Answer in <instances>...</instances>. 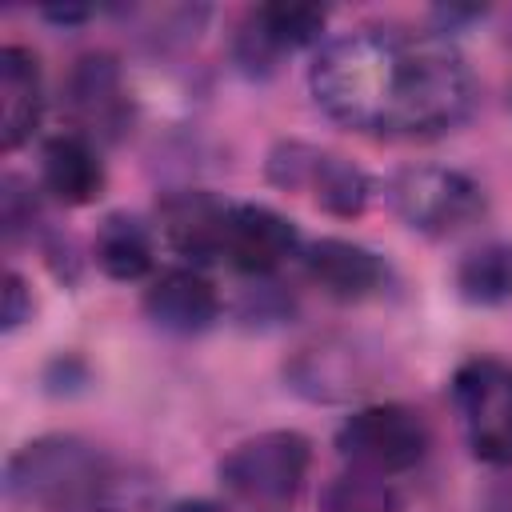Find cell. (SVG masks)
I'll return each mask as SVG.
<instances>
[{
    "instance_id": "cell-1",
    "label": "cell",
    "mask_w": 512,
    "mask_h": 512,
    "mask_svg": "<svg viewBox=\"0 0 512 512\" xmlns=\"http://www.w3.org/2000/svg\"><path fill=\"white\" fill-rule=\"evenodd\" d=\"M316 104L364 136L424 140L472 112V68L440 32L360 24L332 36L308 72Z\"/></svg>"
},
{
    "instance_id": "cell-2",
    "label": "cell",
    "mask_w": 512,
    "mask_h": 512,
    "mask_svg": "<svg viewBox=\"0 0 512 512\" xmlns=\"http://www.w3.org/2000/svg\"><path fill=\"white\" fill-rule=\"evenodd\" d=\"M112 464L80 436H40L8 460V496L40 508H96Z\"/></svg>"
},
{
    "instance_id": "cell-3",
    "label": "cell",
    "mask_w": 512,
    "mask_h": 512,
    "mask_svg": "<svg viewBox=\"0 0 512 512\" xmlns=\"http://www.w3.org/2000/svg\"><path fill=\"white\" fill-rule=\"evenodd\" d=\"M312 464L308 436L292 428L260 432L244 444H236L220 460V484L232 500L248 508H284L300 496Z\"/></svg>"
},
{
    "instance_id": "cell-4",
    "label": "cell",
    "mask_w": 512,
    "mask_h": 512,
    "mask_svg": "<svg viewBox=\"0 0 512 512\" xmlns=\"http://www.w3.org/2000/svg\"><path fill=\"white\" fill-rule=\"evenodd\" d=\"M452 396L472 456L512 464V364L496 356L464 360L452 376Z\"/></svg>"
},
{
    "instance_id": "cell-5",
    "label": "cell",
    "mask_w": 512,
    "mask_h": 512,
    "mask_svg": "<svg viewBox=\"0 0 512 512\" xmlns=\"http://www.w3.org/2000/svg\"><path fill=\"white\" fill-rule=\"evenodd\" d=\"M264 172L276 188L308 196L316 208L344 216V220L360 216L368 204V176L352 160H344L340 152H328V148H316L304 140L276 144L268 152Z\"/></svg>"
},
{
    "instance_id": "cell-6",
    "label": "cell",
    "mask_w": 512,
    "mask_h": 512,
    "mask_svg": "<svg viewBox=\"0 0 512 512\" xmlns=\"http://www.w3.org/2000/svg\"><path fill=\"white\" fill-rule=\"evenodd\" d=\"M388 200L396 216L424 236H456L484 216L480 184L456 168H436V164L404 168L392 180Z\"/></svg>"
},
{
    "instance_id": "cell-7",
    "label": "cell",
    "mask_w": 512,
    "mask_h": 512,
    "mask_svg": "<svg viewBox=\"0 0 512 512\" xmlns=\"http://www.w3.org/2000/svg\"><path fill=\"white\" fill-rule=\"evenodd\" d=\"M428 444H432L428 424L408 404H372V408H360L336 432L340 456L352 468H368V472H380V476L416 468L424 460Z\"/></svg>"
},
{
    "instance_id": "cell-8",
    "label": "cell",
    "mask_w": 512,
    "mask_h": 512,
    "mask_svg": "<svg viewBox=\"0 0 512 512\" xmlns=\"http://www.w3.org/2000/svg\"><path fill=\"white\" fill-rule=\"evenodd\" d=\"M296 252H300V232L284 212L268 204H232L228 236H224V260L232 268L248 276H272Z\"/></svg>"
},
{
    "instance_id": "cell-9",
    "label": "cell",
    "mask_w": 512,
    "mask_h": 512,
    "mask_svg": "<svg viewBox=\"0 0 512 512\" xmlns=\"http://www.w3.org/2000/svg\"><path fill=\"white\" fill-rule=\"evenodd\" d=\"M228 212L232 204L212 192H168L156 208L160 232L172 252H180L192 264L224 260V236H228Z\"/></svg>"
},
{
    "instance_id": "cell-10",
    "label": "cell",
    "mask_w": 512,
    "mask_h": 512,
    "mask_svg": "<svg viewBox=\"0 0 512 512\" xmlns=\"http://www.w3.org/2000/svg\"><path fill=\"white\" fill-rule=\"evenodd\" d=\"M324 8L316 4H260L244 16L236 56L244 68H272L284 52H296L324 32Z\"/></svg>"
},
{
    "instance_id": "cell-11",
    "label": "cell",
    "mask_w": 512,
    "mask_h": 512,
    "mask_svg": "<svg viewBox=\"0 0 512 512\" xmlns=\"http://www.w3.org/2000/svg\"><path fill=\"white\" fill-rule=\"evenodd\" d=\"M300 260H304V276L332 300H368L388 280V264L372 248L340 236H324L308 244Z\"/></svg>"
},
{
    "instance_id": "cell-12",
    "label": "cell",
    "mask_w": 512,
    "mask_h": 512,
    "mask_svg": "<svg viewBox=\"0 0 512 512\" xmlns=\"http://www.w3.org/2000/svg\"><path fill=\"white\" fill-rule=\"evenodd\" d=\"M144 312L156 328L176 336H196L216 324L220 292L200 268H168L144 292Z\"/></svg>"
},
{
    "instance_id": "cell-13",
    "label": "cell",
    "mask_w": 512,
    "mask_h": 512,
    "mask_svg": "<svg viewBox=\"0 0 512 512\" xmlns=\"http://www.w3.org/2000/svg\"><path fill=\"white\" fill-rule=\"evenodd\" d=\"M44 108V84L40 64L28 48L4 44L0 48V144L4 152H16L40 124Z\"/></svg>"
},
{
    "instance_id": "cell-14",
    "label": "cell",
    "mask_w": 512,
    "mask_h": 512,
    "mask_svg": "<svg viewBox=\"0 0 512 512\" xmlns=\"http://www.w3.org/2000/svg\"><path fill=\"white\" fill-rule=\"evenodd\" d=\"M40 180L60 204L84 208L104 192V164H100V156H96L88 136L68 132V136H52L44 144Z\"/></svg>"
},
{
    "instance_id": "cell-15",
    "label": "cell",
    "mask_w": 512,
    "mask_h": 512,
    "mask_svg": "<svg viewBox=\"0 0 512 512\" xmlns=\"http://www.w3.org/2000/svg\"><path fill=\"white\" fill-rule=\"evenodd\" d=\"M288 380L296 392L312 400H344L352 392L372 388V372L364 368V356L352 344H312L300 348L288 364Z\"/></svg>"
},
{
    "instance_id": "cell-16",
    "label": "cell",
    "mask_w": 512,
    "mask_h": 512,
    "mask_svg": "<svg viewBox=\"0 0 512 512\" xmlns=\"http://www.w3.org/2000/svg\"><path fill=\"white\" fill-rule=\"evenodd\" d=\"M68 108L80 124L96 128V132H116L124 124L128 112V96L120 88V68L112 56H84L76 60L72 76H68Z\"/></svg>"
},
{
    "instance_id": "cell-17",
    "label": "cell",
    "mask_w": 512,
    "mask_h": 512,
    "mask_svg": "<svg viewBox=\"0 0 512 512\" xmlns=\"http://www.w3.org/2000/svg\"><path fill=\"white\" fill-rule=\"evenodd\" d=\"M92 252H96L100 272L112 276V280H120V284L148 276V272H152V256H156L148 228H144L136 216H128V212L104 216V224L96 228Z\"/></svg>"
},
{
    "instance_id": "cell-18",
    "label": "cell",
    "mask_w": 512,
    "mask_h": 512,
    "mask_svg": "<svg viewBox=\"0 0 512 512\" xmlns=\"http://www.w3.org/2000/svg\"><path fill=\"white\" fill-rule=\"evenodd\" d=\"M456 292L468 304H504L512 300V244L492 240L472 248L456 264Z\"/></svg>"
},
{
    "instance_id": "cell-19",
    "label": "cell",
    "mask_w": 512,
    "mask_h": 512,
    "mask_svg": "<svg viewBox=\"0 0 512 512\" xmlns=\"http://www.w3.org/2000/svg\"><path fill=\"white\" fill-rule=\"evenodd\" d=\"M320 512H400V496L388 476L368 468H348L320 492Z\"/></svg>"
},
{
    "instance_id": "cell-20",
    "label": "cell",
    "mask_w": 512,
    "mask_h": 512,
    "mask_svg": "<svg viewBox=\"0 0 512 512\" xmlns=\"http://www.w3.org/2000/svg\"><path fill=\"white\" fill-rule=\"evenodd\" d=\"M28 316H32V296H28L24 280L16 272H8L4 276V332L20 328Z\"/></svg>"
},
{
    "instance_id": "cell-21",
    "label": "cell",
    "mask_w": 512,
    "mask_h": 512,
    "mask_svg": "<svg viewBox=\"0 0 512 512\" xmlns=\"http://www.w3.org/2000/svg\"><path fill=\"white\" fill-rule=\"evenodd\" d=\"M168 512H224V508L212 504V500H180V504H172Z\"/></svg>"
}]
</instances>
